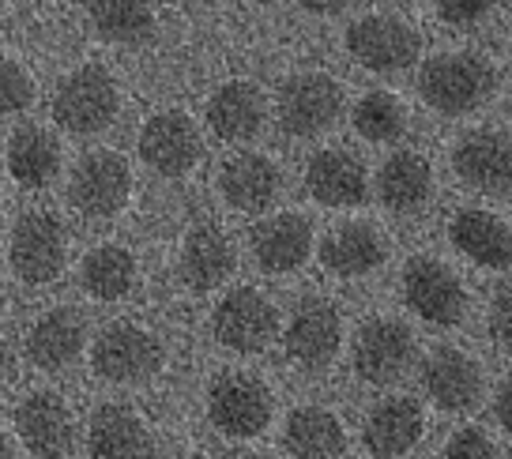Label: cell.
I'll use <instances>...</instances> for the list:
<instances>
[{
    "instance_id": "6da1fadb",
    "label": "cell",
    "mask_w": 512,
    "mask_h": 459,
    "mask_svg": "<svg viewBox=\"0 0 512 459\" xmlns=\"http://www.w3.org/2000/svg\"><path fill=\"white\" fill-rule=\"evenodd\" d=\"M494 87V68L490 61H482L479 53H441L422 64V72H418V91L426 98V106L448 113V117L479 110L482 102L494 95Z\"/></svg>"
},
{
    "instance_id": "7a4b0ae2",
    "label": "cell",
    "mask_w": 512,
    "mask_h": 459,
    "mask_svg": "<svg viewBox=\"0 0 512 459\" xmlns=\"http://www.w3.org/2000/svg\"><path fill=\"white\" fill-rule=\"evenodd\" d=\"M117 110H121L117 83L98 64L76 68L68 80H61L57 95H53V121L64 132H72V136H95V132H102L106 125H113Z\"/></svg>"
},
{
    "instance_id": "3957f363",
    "label": "cell",
    "mask_w": 512,
    "mask_h": 459,
    "mask_svg": "<svg viewBox=\"0 0 512 459\" xmlns=\"http://www.w3.org/2000/svg\"><path fill=\"white\" fill-rule=\"evenodd\" d=\"M208 418L226 437L249 441L272 422V392L249 373H223L208 392Z\"/></svg>"
},
{
    "instance_id": "277c9868",
    "label": "cell",
    "mask_w": 512,
    "mask_h": 459,
    "mask_svg": "<svg viewBox=\"0 0 512 459\" xmlns=\"http://www.w3.org/2000/svg\"><path fill=\"white\" fill-rule=\"evenodd\" d=\"M339 113H343V87L324 72L294 76V80L283 83V91L275 98L279 128L290 136H302V140L332 128Z\"/></svg>"
},
{
    "instance_id": "5b68a950",
    "label": "cell",
    "mask_w": 512,
    "mask_h": 459,
    "mask_svg": "<svg viewBox=\"0 0 512 459\" xmlns=\"http://www.w3.org/2000/svg\"><path fill=\"white\" fill-rule=\"evenodd\" d=\"M422 38L400 16H366L351 23L347 53L369 72H403L418 61Z\"/></svg>"
},
{
    "instance_id": "8992f818",
    "label": "cell",
    "mask_w": 512,
    "mask_h": 459,
    "mask_svg": "<svg viewBox=\"0 0 512 459\" xmlns=\"http://www.w3.org/2000/svg\"><path fill=\"white\" fill-rule=\"evenodd\" d=\"M215 339L226 350H238V354H256L264 350L279 332V313L275 305L253 286H238L230 290L219 305H215V317H211Z\"/></svg>"
},
{
    "instance_id": "52a82bcc",
    "label": "cell",
    "mask_w": 512,
    "mask_h": 459,
    "mask_svg": "<svg viewBox=\"0 0 512 459\" xmlns=\"http://www.w3.org/2000/svg\"><path fill=\"white\" fill-rule=\"evenodd\" d=\"M403 298L422 320L452 328L464 320L467 309V290L456 279V271L433 260V256H418L403 268Z\"/></svg>"
},
{
    "instance_id": "ba28073f",
    "label": "cell",
    "mask_w": 512,
    "mask_h": 459,
    "mask_svg": "<svg viewBox=\"0 0 512 459\" xmlns=\"http://www.w3.org/2000/svg\"><path fill=\"white\" fill-rule=\"evenodd\" d=\"M128 189H132L128 162L117 151H91L72 170L68 200L87 219H110L128 204Z\"/></svg>"
},
{
    "instance_id": "9c48e42d",
    "label": "cell",
    "mask_w": 512,
    "mask_h": 459,
    "mask_svg": "<svg viewBox=\"0 0 512 459\" xmlns=\"http://www.w3.org/2000/svg\"><path fill=\"white\" fill-rule=\"evenodd\" d=\"M91 365H95V373L102 380L136 384V380H147L151 373H159L162 347L155 335L136 328V324H113L95 339Z\"/></svg>"
},
{
    "instance_id": "30bf717a",
    "label": "cell",
    "mask_w": 512,
    "mask_h": 459,
    "mask_svg": "<svg viewBox=\"0 0 512 459\" xmlns=\"http://www.w3.org/2000/svg\"><path fill=\"white\" fill-rule=\"evenodd\" d=\"M12 268L23 283H53L64 271V226L49 211H27L12 230Z\"/></svg>"
},
{
    "instance_id": "8fae6325",
    "label": "cell",
    "mask_w": 512,
    "mask_h": 459,
    "mask_svg": "<svg viewBox=\"0 0 512 459\" xmlns=\"http://www.w3.org/2000/svg\"><path fill=\"white\" fill-rule=\"evenodd\" d=\"M415 339L400 320H369L354 335V373L366 384H392L403 377V369L411 365Z\"/></svg>"
},
{
    "instance_id": "7c38bea8",
    "label": "cell",
    "mask_w": 512,
    "mask_h": 459,
    "mask_svg": "<svg viewBox=\"0 0 512 459\" xmlns=\"http://www.w3.org/2000/svg\"><path fill=\"white\" fill-rule=\"evenodd\" d=\"M200 132L185 113H155L140 132V159L162 177H181L189 174L200 162Z\"/></svg>"
},
{
    "instance_id": "4fadbf2b",
    "label": "cell",
    "mask_w": 512,
    "mask_h": 459,
    "mask_svg": "<svg viewBox=\"0 0 512 459\" xmlns=\"http://www.w3.org/2000/svg\"><path fill=\"white\" fill-rule=\"evenodd\" d=\"M343 320L336 305L320 298H305L287 324V354L302 369H324L339 354Z\"/></svg>"
},
{
    "instance_id": "5bb4252c",
    "label": "cell",
    "mask_w": 512,
    "mask_h": 459,
    "mask_svg": "<svg viewBox=\"0 0 512 459\" xmlns=\"http://www.w3.org/2000/svg\"><path fill=\"white\" fill-rule=\"evenodd\" d=\"M16 429L27 452L38 459H64L72 452V414L53 392H34L23 399L16 411Z\"/></svg>"
},
{
    "instance_id": "9a60e30c",
    "label": "cell",
    "mask_w": 512,
    "mask_h": 459,
    "mask_svg": "<svg viewBox=\"0 0 512 459\" xmlns=\"http://www.w3.org/2000/svg\"><path fill=\"white\" fill-rule=\"evenodd\" d=\"M305 189L324 207H358L369 196V177L362 159H354L351 151H317L305 166Z\"/></svg>"
},
{
    "instance_id": "2e32d148",
    "label": "cell",
    "mask_w": 512,
    "mask_h": 459,
    "mask_svg": "<svg viewBox=\"0 0 512 459\" xmlns=\"http://www.w3.org/2000/svg\"><path fill=\"white\" fill-rule=\"evenodd\" d=\"M422 384L441 411H471L482 396V369L464 350H433L422 365Z\"/></svg>"
},
{
    "instance_id": "e0dca14e",
    "label": "cell",
    "mask_w": 512,
    "mask_h": 459,
    "mask_svg": "<svg viewBox=\"0 0 512 459\" xmlns=\"http://www.w3.org/2000/svg\"><path fill=\"white\" fill-rule=\"evenodd\" d=\"M452 166L460 181H467L471 189L479 192H497L505 196L509 192L512 162H509V136L505 132H471L456 143L452 151Z\"/></svg>"
},
{
    "instance_id": "ac0fdd59",
    "label": "cell",
    "mask_w": 512,
    "mask_h": 459,
    "mask_svg": "<svg viewBox=\"0 0 512 459\" xmlns=\"http://www.w3.org/2000/svg\"><path fill=\"white\" fill-rule=\"evenodd\" d=\"M422 407L407 396H392L377 403L366 418V429H362V441H366L369 456L377 459H396L407 456L418 441H422Z\"/></svg>"
},
{
    "instance_id": "d6986e66",
    "label": "cell",
    "mask_w": 512,
    "mask_h": 459,
    "mask_svg": "<svg viewBox=\"0 0 512 459\" xmlns=\"http://www.w3.org/2000/svg\"><path fill=\"white\" fill-rule=\"evenodd\" d=\"M91 459H155V441L147 426L125 407H98L87 426Z\"/></svg>"
},
{
    "instance_id": "ffe728a7",
    "label": "cell",
    "mask_w": 512,
    "mask_h": 459,
    "mask_svg": "<svg viewBox=\"0 0 512 459\" xmlns=\"http://www.w3.org/2000/svg\"><path fill=\"white\" fill-rule=\"evenodd\" d=\"M384 238L369 222H343L320 241V264L339 279H358L384 264Z\"/></svg>"
},
{
    "instance_id": "44dd1931",
    "label": "cell",
    "mask_w": 512,
    "mask_h": 459,
    "mask_svg": "<svg viewBox=\"0 0 512 459\" xmlns=\"http://www.w3.org/2000/svg\"><path fill=\"white\" fill-rule=\"evenodd\" d=\"M253 253L256 264L272 275L283 271H298L313 253V226L302 215H275V219L260 222L253 230Z\"/></svg>"
},
{
    "instance_id": "7402d4cb",
    "label": "cell",
    "mask_w": 512,
    "mask_h": 459,
    "mask_svg": "<svg viewBox=\"0 0 512 459\" xmlns=\"http://www.w3.org/2000/svg\"><path fill=\"white\" fill-rule=\"evenodd\" d=\"M208 128L226 143L253 140L264 128V95L256 83H223L208 102Z\"/></svg>"
},
{
    "instance_id": "603a6c76",
    "label": "cell",
    "mask_w": 512,
    "mask_h": 459,
    "mask_svg": "<svg viewBox=\"0 0 512 459\" xmlns=\"http://www.w3.org/2000/svg\"><path fill=\"white\" fill-rule=\"evenodd\" d=\"M448 238L482 268H509V226L490 211H479V207L456 211V219L448 222Z\"/></svg>"
},
{
    "instance_id": "cb8c5ba5",
    "label": "cell",
    "mask_w": 512,
    "mask_h": 459,
    "mask_svg": "<svg viewBox=\"0 0 512 459\" xmlns=\"http://www.w3.org/2000/svg\"><path fill=\"white\" fill-rule=\"evenodd\" d=\"M181 275L192 290H215L234 275V245L219 226H196L181 249Z\"/></svg>"
},
{
    "instance_id": "d4e9b609",
    "label": "cell",
    "mask_w": 512,
    "mask_h": 459,
    "mask_svg": "<svg viewBox=\"0 0 512 459\" xmlns=\"http://www.w3.org/2000/svg\"><path fill=\"white\" fill-rule=\"evenodd\" d=\"M219 189H223L226 204L238 211H264L279 196V170L264 155H238L223 166Z\"/></svg>"
},
{
    "instance_id": "484cf974",
    "label": "cell",
    "mask_w": 512,
    "mask_h": 459,
    "mask_svg": "<svg viewBox=\"0 0 512 459\" xmlns=\"http://www.w3.org/2000/svg\"><path fill=\"white\" fill-rule=\"evenodd\" d=\"M283 448L294 459H339L347 448V433L339 418L324 407H298L287 418Z\"/></svg>"
},
{
    "instance_id": "4316f807",
    "label": "cell",
    "mask_w": 512,
    "mask_h": 459,
    "mask_svg": "<svg viewBox=\"0 0 512 459\" xmlns=\"http://www.w3.org/2000/svg\"><path fill=\"white\" fill-rule=\"evenodd\" d=\"M83 350V320L72 309H53L27 335V358L46 373L72 365Z\"/></svg>"
},
{
    "instance_id": "83f0119b",
    "label": "cell",
    "mask_w": 512,
    "mask_h": 459,
    "mask_svg": "<svg viewBox=\"0 0 512 459\" xmlns=\"http://www.w3.org/2000/svg\"><path fill=\"white\" fill-rule=\"evenodd\" d=\"M430 189H433L430 162L422 159V155H415V151H396L381 166V174H377L381 204L392 207V211H418V207L430 200Z\"/></svg>"
},
{
    "instance_id": "f1b7e54d",
    "label": "cell",
    "mask_w": 512,
    "mask_h": 459,
    "mask_svg": "<svg viewBox=\"0 0 512 459\" xmlns=\"http://www.w3.org/2000/svg\"><path fill=\"white\" fill-rule=\"evenodd\" d=\"M8 170H12L19 185L42 189L61 170V143L53 140V132L38 125L19 128L16 136L8 140Z\"/></svg>"
},
{
    "instance_id": "f546056e",
    "label": "cell",
    "mask_w": 512,
    "mask_h": 459,
    "mask_svg": "<svg viewBox=\"0 0 512 459\" xmlns=\"http://www.w3.org/2000/svg\"><path fill=\"white\" fill-rule=\"evenodd\" d=\"M80 283L98 301L125 298L132 283H136V256L121 249V245H98V249L83 256Z\"/></svg>"
},
{
    "instance_id": "4dcf8cb0",
    "label": "cell",
    "mask_w": 512,
    "mask_h": 459,
    "mask_svg": "<svg viewBox=\"0 0 512 459\" xmlns=\"http://www.w3.org/2000/svg\"><path fill=\"white\" fill-rule=\"evenodd\" d=\"M87 16L95 23V31L106 38V42H117V46H144L155 34V16L147 4H128V0H117V4H91Z\"/></svg>"
},
{
    "instance_id": "1f68e13d",
    "label": "cell",
    "mask_w": 512,
    "mask_h": 459,
    "mask_svg": "<svg viewBox=\"0 0 512 459\" xmlns=\"http://www.w3.org/2000/svg\"><path fill=\"white\" fill-rule=\"evenodd\" d=\"M407 125V113H403L400 98L388 95V91H369L358 106H354V132L369 143H388L396 140Z\"/></svg>"
},
{
    "instance_id": "d6a6232c",
    "label": "cell",
    "mask_w": 512,
    "mask_h": 459,
    "mask_svg": "<svg viewBox=\"0 0 512 459\" xmlns=\"http://www.w3.org/2000/svg\"><path fill=\"white\" fill-rule=\"evenodd\" d=\"M34 98V83L31 76L19 68L12 57L0 53V113H19L27 110Z\"/></svg>"
},
{
    "instance_id": "836d02e7",
    "label": "cell",
    "mask_w": 512,
    "mask_h": 459,
    "mask_svg": "<svg viewBox=\"0 0 512 459\" xmlns=\"http://www.w3.org/2000/svg\"><path fill=\"white\" fill-rule=\"evenodd\" d=\"M445 459H497V448L482 429L467 426L452 433V441L445 444Z\"/></svg>"
},
{
    "instance_id": "e575fe53",
    "label": "cell",
    "mask_w": 512,
    "mask_h": 459,
    "mask_svg": "<svg viewBox=\"0 0 512 459\" xmlns=\"http://www.w3.org/2000/svg\"><path fill=\"white\" fill-rule=\"evenodd\" d=\"M490 12V4H482V0H452V4H437V19H445V23H456V27H467V23H475Z\"/></svg>"
},
{
    "instance_id": "d590c367",
    "label": "cell",
    "mask_w": 512,
    "mask_h": 459,
    "mask_svg": "<svg viewBox=\"0 0 512 459\" xmlns=\"http://www.w3.org/2000/svg\"><path fill=\"white\" fill-rule=\"evenodd\" d=\"M490 335H494V343L509 347V286L497 290L494 309H490Z\"/></svg>"
},
{
    "instance_id": "8d00e7d4",
    "label": "cell",
    "mask_w": 512,
    "mask_h": 459,
    "mask_svg": "<svg viewBox=\"0 0 512 459\" xmlns=\"http://www.w3.org/2000/svg\"><path fill=\"white\" fill-rule=\"evenodd\" d=\"M497 422L509 429V384L497 388Z\"/></svg>"
},
{
    "instance_id": "74e56055",
    "label": "cell",
    "mask_w": 512,
    "mask_h": 459,
    "mask_svg": "<svg viewBox=\"0 0 512 459\" xmlns=\"http://www.w3.org/2000/svg\"><path fill=\"white\" fill-rule=\"evenodd\" d=\"M8 373H12V350H8V343L0 339V384L8 380Z\"/></svg>"
},
{
    "instance_id": "f35d334b",
    "label": "cell",
    "mask_w": 512,
    "mask_h": 459,
    "mask_svg": "<svg viewBox=\"0 0 512 459\" xmlns=\"http://www.w3.org/2000/svg\"><path fill=\"white\" fill-rule=\"evenodd\" d=\"M305 12H317V16H336V12H347V4H305Z\"/></svg>"
},
{
    "instance_id": "ab89813d",
    "label": "cell",
    "mask_w": 512,
    "mask_h": 459,
    "mask_svg": "<svg viewBox=\"0 0 512 459\" xmlns=\"http://www.w3.org/2000/svg\"><path fill=\"white\" fill-rule=\"evenodd\" d=\"M0 459H12V441L4 437V429H0Z\"/></svg>"
}]
</instances>
